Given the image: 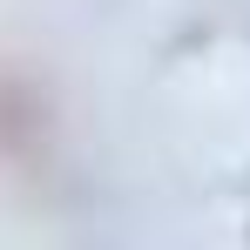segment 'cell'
Here are the masks:
<instances>
[{"label": "cell", "instance_id": "1", "mask_svg": "<svg viewBox=\"0 0 250 250\" xmlns=\"http://www.w3.org/2000/svg\"><path fill=\"white\" fill-rule=\"evenodd\" d=\"M54 142H61V115H54L47 82L34 68L0 61V169L34 176V169L54 156Z\"/></svg>", "mask_w": 250, "mask_h": 250}]
</instances>
